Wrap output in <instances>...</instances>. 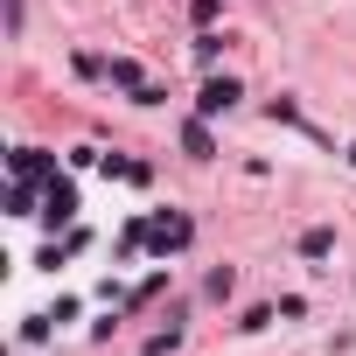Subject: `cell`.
I'll return each instance as SVG.
<instances>
[{
  "label": "cell",
  "mask_w": 356,
  "mask_h": 356,
  "mask_svg": "<svg viewBox=\"0 0 356 356\" xmlns=\"http://www.w3.org/2000/svg\"><path fill=\"white\" fill-rule=\"evenodd\" d=\"M8 29H15V35H22V0H8Z\"/></svg>",
  "instance_id": "obj_10"
},
{
  "label": "cell",
  "mask_w": 356,
  "mask_h": 356,
  "mask_svg": "<svg viewBox=\"0 0 356 356\" xmlns=\"http://www.w3.org/2000/svg\"><path fill=\"white\" fill-rule=\"evenodd\" d=\"M238 98H245V91H238L231 77H210V84H203V98H196V119H217V112H231Z\"/></svg>",
  "instance_id": "obj_1"
},
{
  "label": "cell",
  "mask_w": 356,
  "mask_h": 356,
  "mask_svg": "<svg viewBox=\"0 0 356 356\" xmlns=\"http://www.w3.org/2000/svg\"><path fill=\"white\" fill-rule=\"evenodd\" d=\"M112 84H126V91H140V63H126V56H112Z\"/></svg>",
  "instance_id": "obj_7"
},
{
  "label": "cell",
  "mask_w": 356,
  "mask_h": 356,
  "mask_svg": "<svg viewBox=\"0 0 356 356\" xmlns=\"http://www.w3.org/2000/svg\"><path fill=\"white\" fill-rule=\"evenodd\" d=\"M42 175H49V161H42L35 147H22V154H15V182H42Z\"/></svg>",
  "instance_id": "obj_5"
},
{
  "label": "cell",
  "mask_w": 356,
  "mask_h": 356,
  "mask_svg": "<svg viewBox=\"0 0 356 356\" xmlns=\"http://www.w3.org/2000/svg\"><path fill=\"white\" fill-rule=\"evenodd\" d=\"M42 217H49V224H70V217H77V189L56 182V175H49V189H42Z\"/></svg>",
  "instance_id": "obj_2"
},
{
  "label": "cell",
  "mask_w": 356,
  "mask_h": 356,
  "mask_svg": "<svg viewBox=\"0 0 356 356\" xmlns=\"http://www.w3.org/2000/svg\"><path fill=\"white\" fill-rule=\"evenodd\" d=\"M349 161H356V147H349Z\"/></svg>",
  "instance_id": "obj_11"
},
{
  "label": "cell",
  "mask_w": 356,
  "mask_h": 356,
  "mask_svg": "<svg viewBox=\"0 0 356 356\" xmlns=\"http://www.w3.org/2000/svg\"><path fill=\"white\" fill-rule=\"evenodd\" d=\"M182 147H189L196 161H210V154H217V140H210V119H189V126H182Z\"/></svg>",
  "instance_id": "obj_4"
},
{
  "label": "cell",
  "mask_w": 356,
  "mask_h": 356,
  "mask_svg": "<svg viewBox=\"0 0 356 356\" xmlns=\"http://www.w3.org/2000/svg\"><path fill=\"white\" fill-rule=\"evenodd\" d=\"M147 245H154V252H182V245H189V217H161V224H147Z\"/></svg>",
  "instance_id": "obj_3"
},
{
  "label": "cell",
  "mask_w": 356,
  "mask_h": 356,
  "mask_svg": "<svg viewBox=\"0 0 356 356\" xmlns=\"http://www.w3.org/2000/svg\"><path fill=\"white\" fill-rule=\"evenodd\" d=\"M328 252H335V231H307L300 238V259H328Z\"/></svg>",
  "instance_id": "obj_6"
},
{
  "label": "cell",
  "mask_w": 356,
  "mask_h": 356,
  "mask_svg": "<svg viewBox=\"0 0 356 356\" xmlns=\"http://www.w3.org/2000/svg\"><path fill=\"white\" fill-rule=\"evenodd\" d=\"M231 286H238V273H231V266H217V273H210V300H231Z\"/></svg>",
  "instance_id": "obj_9"
},
{
  "label": "cell",
  "mask_w": 356,
  "mask_h": 356,
  "mask_svg": "<svg viewBox=\"0 0 356 356\" xmlns=\"http://www.w3.org/2000/svg\"><path fill=\"white\" fill-rule=\"evenodd\" d=\"M29 203H35V182H15V189H8V210H15V217H29Z\"/></svg>",
  "instance_id": "obj_8"
}]
</instances>
